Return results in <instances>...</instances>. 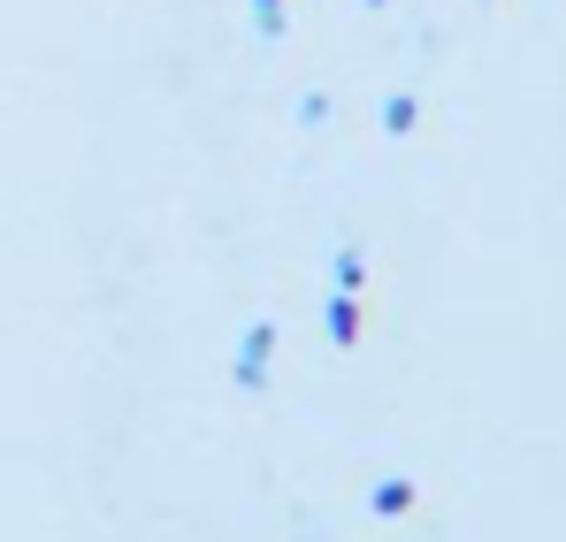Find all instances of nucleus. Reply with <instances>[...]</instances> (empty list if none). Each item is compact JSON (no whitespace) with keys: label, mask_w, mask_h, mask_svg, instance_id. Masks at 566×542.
Returning a JSON list of instances; mask_svg holds the SVG:
<instances>
[{"label":"nucleus","mask_w":566,"mask_h":542,"mask_svg":"<svg viewBox=\"0 0 566 542\" xmlns=\"http://www.w3.org/2000/svg\"><path fill=\"white\" fill-rule=\"evenodd\" d=\"M406 504H413L406 481H376V512H406Z\"/></svg>","instance_id":"nucleus-3"},{"label":"nucleus","mask_w":566,"mask_h":542,"mask_svg":"<svg viewBox=\"0 0 566 542\" xmlns=\"http://www.w3.org/2000/svg\"><path fill=\"white\" fill-rule=\"evenodd\" d=\"M329 337H337V344H353V337H360V298H353V290H337V298H329Z\"/></svg>","instance_id":"nucleus-2"},{"label":"nucleus","mask_w":566,"mask_h":542,"mask_svg":"<svg viewBox=\"0 0 566 542\" xmlns=\"http://www.w3.org/2000/svg\"><path fill=\"white\" fill-rule=\"evenodd\" d=\"M269 360H276V329H269V321H253V329H245V344H238V382H245V390H261V382H269Z\"/></svg>","instance_id":"nucleus-1"}]
</instances>
